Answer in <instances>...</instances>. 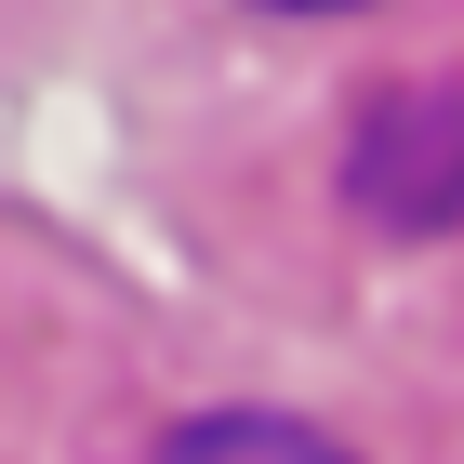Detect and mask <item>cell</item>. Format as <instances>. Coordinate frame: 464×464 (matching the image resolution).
Listing matches in <instances>:
<instances>
[{"instance_id":"1","label":"cell","mask_w":464,"mask_h":464,"mask_svg":"<svg viewBox=\"0 0 464 464\" xmlns=\"http://www.w3.org/2000/svg\"><path fill=\"white\" fill-rule=\"evenodd\" d=\"M345 199L372 226H398V239L464 226V80H385V93L358 107Z\"/></svg>"},{"instance_id":"2","label":"cell","mask_w":464,"mask_h":464,"mask_svg":"<svg viewBox=\"0 0 464 464\" xmlns=\"http://www.w3.org/2000/svg\"><path fill=\"white\" fill-rule=\"evenodd\" d=\"M160 464H358V451L319 438V425H292V411H199Z\"/></svg>"}]
</instances>
